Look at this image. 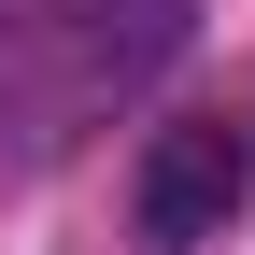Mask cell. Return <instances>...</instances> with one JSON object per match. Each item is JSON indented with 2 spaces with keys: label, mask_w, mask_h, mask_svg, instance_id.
I'll return each mask as SVG.
<instances>
[{
  "label": "cell",
  "mask_w": 255,
  "mask_h": 255,
  "mask_svg": "<svg viewBox=\"0 0 255 255\" xmlns=\"http://www.w3.org/2000/svg\"><path fill=\"white\" fill-rule=\"evenodd\" d=\"M255 199V128L241 114H199V128H156L142 142V184H128V213H142L156 255H199L227 241V213Z\"/></svg>",
  "instance_id": "obj_1"
}]
</instances>
